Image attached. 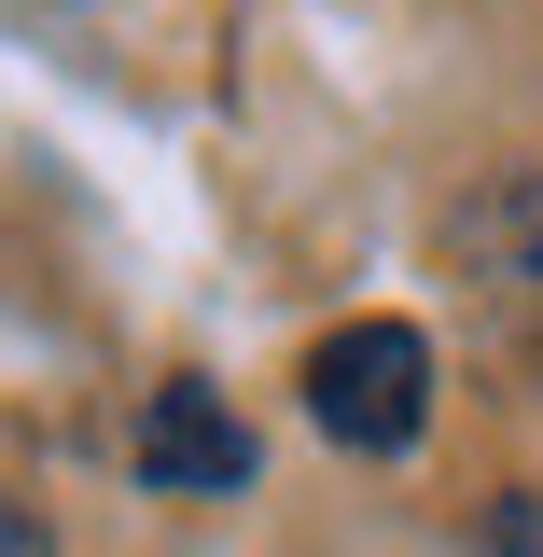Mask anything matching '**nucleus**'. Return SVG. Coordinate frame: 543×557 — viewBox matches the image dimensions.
<instances>
[{"label": "nucleus", "instance_id": "f257e3e1", "mask_svg": "<svg viewBox=\"0 0 543 557\" xmlns=\"http://www.w3.org/2000/svg\"><path fill=\"white\" fill-rule=\"evenodd\" d=\"M307 418L362 446V460H391L418 446V418H432V335L418 321H348V335L307 348Z\"/></svg>", "mask_w": 543, "mask_h": 557}, {"label": "nucleus", "instance_id": "f03ea898", "mask_svg": "<svg viewBox=\"0 0 543 557\" xmlns=\"http://www.w3.org/2000/svg\"><path fill=\"white\" fill-rule=\"evenodd\" d=\"M139 487H168V502H223V487H251V432L223 418L209 376H168L153 405H139Z\"/></svg>", "mask_w": 543, "mask_h": 557}, {"label": "nucleus", "instance_id": "7ed1b4c3", "mask_svg": "<svg viewBox=\"0 0 543 557\" xmlns=\"http://www.w3.org/2000/svg\"><path fill=\"white\" fill-rule=\"evenodd\" d=\"M460 265L502 321H543V182H488L460 209Z\"/></svg>", "mask_w": 543, "mask_h": 557}, {"label": "nucleus", "instance_id": "20e7f679", "mask_svg": "<svg viewBox=\"0 0 543 557\" xmlns=\"http://www.w3.org/2000/svg\"><path fill=\"white\" fill-rule=\"evenodd\" d=\"M0 557H57V530H42L28 502H0Z\"/></svg>", "mask_w": 543, "mask_h": 557}]
</instances>
